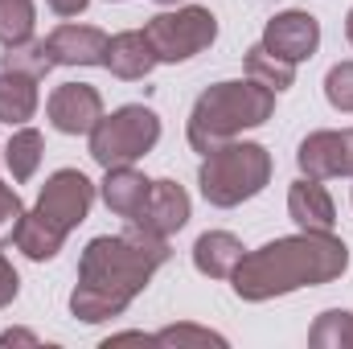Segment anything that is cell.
I'll return each instance as SVG.
<instances>
[{"label":"cell","instance_id":"1","mask_svg":"<svg viewBox=\"0 0 353 349\" xmlns=\"http://www.w3.org/2000/svg\"><path fill=\"white\" fill-rule=\"evenodd\" d=\"M173 259L169 239L140 230L128 222L123 235H99L83 247L79 283L70 292V312L83 325L115 321L132 308V300L148 288V279Z\"/></svg>","mask_w":353,"mask_h":349},{"label":"cell","instance_id":"2","mask_svg":"<svg viewBox=\"0 0 353 349\" xmlns=\"http://www.w3.org/2000/svg\"><path fill=\"white\" fill-rule=\"evenodd\" d=\"M350 271V247L345 239L316 235V230H300L288 239H271L259 251H247L243 263L234 267L230 283L234 296L247 304H263L275 296L300 292V288H325L333 279H341Z\"/></svg>","mask_w":353,"mask_h":349},{"label":"cell","instance_id":"3","mask_svg":"<svg viewBox=\"0 0 353 349\" xmlns=\"http://www.w3.org/2000/svg\"><path fill=\"white\" fill-rule=\"evenodd\" d=\"M275 111V90L259 87L255 79H226L214 83L210 90L197 94L189 123H185V140L193 152H214L226 140H239L251 128H263Z\"/></svg>","mask_w":353,"mask_h":349},{"label":"cell","instance_id":"4","mask_svg":"<svg viewBox=\"0 0 353 349\" xmlns=\"http://www.w3.org/2000/svg\"><path fill=\"white\" fill-rule=\"evenodd\" d=\"M271 181V152L255 140H226L201 157L197 185L214 210H234L259 197Z\"/></svg>","mask_w":353,"mask_h":349},{"label":"cell","instance_id":"5","mask_svg":"<svg viewBox=\"0 0 353 349\" xmlns=\"http://www.w3.org/2000/svg\"><path fill=\"white\" fill-rule=\"evenodd\" d=\"M157 140H161V115L144 103H128L90 128V161L99 169L136 165L157 148Z\"/></svg>","mask_w":353,"mask_h":349},{"label":"cell","instance_id":"6","mask_svg":"<svg viewBox=\"0 0 353 349\" xmlns=\"http://www.w3.org/2000/svg\"><path fill=\"white\" fill-rule=\"evenodd\" d=\"M144 37L152 46L157 62L176 66V62H189V58H197L201 50H210L218 41V17L201 4H181V8L148 17Z\"/></svg>","mask_w":353,"mask_h":349},{"label":"cell","instance_id":"7","mask_svg":"<svg viewBox=\"0 0 353 349\" xmlns=\"http://www.w3.org/2000/svg\"><path fill=\"white\" fill-rule=\"evenodd\" d=\"M90 206H94V181L79 169H58L41 185L33 214H41L58 235H70L87 222Z\"/></svg>","mask_w":353,"mask_h":349},{"label":"cell","instance_id":"8","mask_svg":"<svg viewBox=\"0 0 353 349\" xmlns=\"http://www.w3.org/2000/svg\"><path fill=\"white\" fill-rule=\"evenodd\" d=\"M259 46H263L267 54H275V58L300 66V62H308V58L321 50V21H316L312 12H304V8L279 12V17L267 21Z\"/></svg>","mask_w":353,"mask_h":349},{"label":"cell","instance_id":"9","mask_svg":"<svg viewBox=\"0 0 353 349\" xmlns=\"http://www.w3.org/2000/svg\"><path fill=\"white\" fill-rule=\"evenodd\" d=\"M46 115L62 136H90V128L103 119V94L90 83H62L50 94Z\"/></svg>","mask_w":353,"mask_h":349},{"label":"cell","instance_id":"10","mask_svg":"<svg viewBox=\"0 0 353 349\" xmlns=\"http://www.w3.org/2000/svg\"><path fill=\"white\" fill-rule=\"evenodd\" d=\"M189 193L176 185V181H152V189H148V201H144V210L132 218L140 230H148V235H161V239H173L176 230H185V222H189Z\"/></svg>","mask_w":353,"mask_h":349},{"label":"cell","instance_id":"11","mask_svg":"<svg viewBox=\"0 0 353 349\" xmlns=\"http://www.w3.org/2000/svg\"><path fill=\"white\" fill-rule=\"evenodd\" d=\"M46 46H50L54 66H103L107 33L94 29V25H74V21H66V25H58V29L46 37Z\"/></svg>","mask_w":353,"mask_h":349},{"label":"cell","instance_id":"12","mask_svg":"<svg viewBox=\"0 0 353 349\" xmlns=\"http://www.w3.org/2000/svg\"><path fill=\"white\" fill-rule=\"evenodd\" d=\"M157 54L144 37V29H128V33H115L107 37V54H103V70H111L115 79L123 83H140L157 70Z\"/></svg>","mask_w":353,"mask_h":349},{"label":"cell","instance_id":"13","mask_svg":"<svg viewBox=\"0 0 353 349\" xmlns=\"http://www.w3.org/2000/svg\"><path fill=\"white\" fill-rule=\"evenodd\" d=\"M288 218L300 226V230H316V235H329L337 226V206L329 197V189L312 177H300L292 189H288Z\"/></svg>","mask_w":353,"mask_h":349},{"label":"cell","instance_id":"14","mask_svg":"<svg viewBox=\"0 0 353 349\" xmlns=\"http://www.w3.org/2000/svg\"><path fill=\"white\" fill-rule=\"evenodd\" d=\"M296 165L300 173L312 177V181H333V177H345V132H312L300 140L296 148Z\"/></svg>","mask_w":353,"mask_h":349},{"label":"cell","instance_id":"15","mask_svg":"<svg viewBox=\"0 0 353 349\" xmlns=\"http://www.w3.org/2000/svg\"><path fill=\"white\" fill-rule=\"evenodd\" d=\"M148 189H152V181L140 173V169H132V165H115V169H107V177H103L99 197L107 201V210H111L115 218L132 222V218L144 210Z\"/></svg>","mask_w":353,"mask_h":349},{"label":"cell","instance_id":"16","mask_svg":"<svg viewBox=\"0 0 353 349\" xmlns=\"http://www.w3.org/2000/svg\"><path fill=\"white\" fill-rule=\"evenodd\" d=\"M247 247L230 235V230H205L197 243H193V267L210 279H230L234 267L243 263Z\"/></svg>","mask_w":353,"mask_h":349},{"label":"cell","instance_id":"17","mask_svg":"<svg viewBox=\"0 0 353 349\" xmlns=\"http://www.w3.org/2000/svg\"><path fill=\"white\" fill-rule=\"evenodd\" d=\"M37 79L17 74V70H0V123L8 128H25L37 115Z\"/></svg>","mask_w":353,"mask_h":349},{"label":"cell","instance_id":"18","mask_svg":"<svg viewBox=\"0 0 353 349\" xmlns=\"http://www.w3.org/2000/svg\"><path fill=\"white\" fill-rule=\"evenodd\" d=\"M12 243H17V251H21L25 259L46 263V259H54V255L62 251L66 235H58V230H54L41 214L25 210V214H21V222H17V230H12Z\"/></svg>","mask_w":353,"mask_h":349},{"label":"cell","instance_id":"19","mask_svg":"<svg viewBox=\"0 0 353 349\" xmlns=\"http://www.w3.org/2000/svg\"><path fill=\"white\" fill-rule=\"evenodd\" d=\"M41 157H46V140H41V132L37 128H17L12 132V140L4 144V169L12 173L17 185H25V181H33L37 169H41Z\"/></svg>","mask_w":353,"mask_h":349},{"label":"cell","instance_id":"20","mask_svg":"<svg viewBox=\"0 0 353 349\" xmlns=\"http://www.w3.org/2000/svg\"><path fill=\"white\" fill-rule=\"evenodd\" d=\"M0 70H17V74H29V79H46L54 70V58H50V46L41 37H29V41H17V46H4L0 54Z\"/></svg>","mask_w":353,"mask_h":349},{"label":"cell","instance_id":"21","mask_svg":"<svg viewBox=\"0 0 353 349\" xmlns=\"http://www.w3.org/2000/svg\"><path fill=\"white\" fill-rule=\"evenodd\" d=\"M243 66H247V79H255L259 87L275 90V94H283V90L296 83V66L283 62V58H275V54H267L263 46H251Z\"/></svg>","mask_w":353,"mask_h":349},{"label":"cell","instance_id":"22","mask_svg":"<svg viewBox=\"0 0 353 349\" xmlns=\"http://www.w3.org/2000/svg\"><path fill=\"white\" fill-rule=\"evenodd\" d=\"M308 346L312 349H353V312H345V308L321 312L316 325L308 329Z\"/></svg>","mask_w":353,"mask_h":349},{"label":"cell","instance_id":"23","mask_svg":"<svg viewBox=\"0 0 353 349\" xmlns=\"http://www.w3.org/2000/svg\"><path fill=\"white\" fill-rule=\"evenodd\" d=\"M37 8L33 0H0V46H17L33 37Z\"/></svg>","mask_w":353,"mask_h":349},{"label":"cell","instance_id":"24","mask_svg":"<svg viewBox=\"0 0 353 349\" xmlns=\"http://www.w3.org/2000/svg\"><path fill=\"white\" fill-rule=\"evenodd\" d=\"M152 346H226V337L214 329H201V325H169V329L152 333Z\"/></svg>","mask_w":353,"mask_h":349},{"label":"cell","instance_id":"25","mask_svg":"<svg viewBox=\"0 0 353 349\" xmlns=\"http://www.w3.org/2000/svg\"><path fill=\"white\" fill-rule=\"evenodd\" d=\"M325 99H329V107L353 115V62H337L325 74Z\"/></svg>","mask_w":353,"mask_h":349},{"label":"cell","instance_id":"26","mask_svg":"<svg viewBox=\"0 0 353 349\" xmlns=\"http://www.w3.org/2000/svg\"><path fill=\"white\" fill-rule=\"evenodd\" d=\"M21 214H25V206H21V197H17V189H8V185L0 181V239H12Z\"/></svg>","mask_w":353,"mask_h":349},{"label":"cell","instance_id":"27","mask_svg":"<svg viewBox=\"0 0 353 349\" xmlns=\"http://www.w3.org/2000/svg\"><path fill=\"white\" fill-rule=\"evenodd\" d=\"M17 292H21V275H17V267L8 263V255L0 251V308H8V304L17 300Z\"/></svg>","mask_w":353,"mask_h":349},{"label":"cell","instance_id":"28","mask_svg":"<svg viewBox=\"0 0 353 349\" xmlns=\"http://www.w3.org/2000/svg\"><path fill=\"white\" fill-rule=\"evenodd\" d=\"M0 346H41V341L29 329H8V333H0Z\"/></svg>","mask_w":353,"mask_h":349},{"label":"cell","instance_id":"29","mask_svg":"<svg viewBox=\"0 0 353 349\" xmlns=\"http://www.w3.org/2000/svg\"><path fill=\"white\" fill-rule=\"evenodd\" d=\"M46 4H50V8H54L58 17H79V12L87 8L90 0H46Z\"/></svg>","mask_w":353,"mask_h":349},{"label":"cell","instance_id":"30","mask_svg":"<svg viewBox=\"0 0 353 349\" xmlns=\"http://www.w3.org/2000/svg\"><path fill=\"white\" fill-rule=\"evenodd\" d=\"M345 177H353V128H345Z\"/></svg>","mask_w":353,"mask_h":349},{"label":"cell","instance_id":"31","mask_svg":"<svg viewBox=\"0 0 353 349\" xmlns=\"http://www.w3.org/2000/svg\"><path fill=\"white\" fill-rule=\"evenodd\" d=\"M345 37H350V46H353V8H350V17H345Z\"/></svg>","mask_w":353,"mask_h":349},{"label":"cell","instance_id":"32","mask_svg":"<svg viewBox=\"0 0 353 349\" xmlns=\"http://www.w3.org/2000/svg\"><path fill=\"white\" fill-rule=\"evenodd\" d=\"M157 4H165V8H173V4H181V0H157Z\"/></svg>","mask_w":353,"mask_h":349},{"label":"cell","instance_id":"33","mask_svg":"<svg viewBox=\"0 0 353 349\" xmlns=\"http://www.w3.org/2000/svg\"><path fill=\"white\" fill-rule=\"evenodd\" d=\"M0 165H4V148H0Z\"/></svg>","mask_w":353,"mask_h":349}]
</instances>
